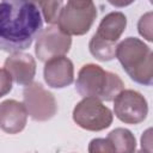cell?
<instances>
[{"instance_id":"obj_1","label":"cell","mask_w":153,"mask_h":153,"mask_svg":"<svg viewBox=\"0 0 153 153\" xmlns=\"http://www.w3.org/2000/svg\"><path fill=\"white\" fill-rule=\"evenodd\" d=\"M43 29L39 8L29 0H0V50L27 49Z\"/></svg>"},{"instance_id":"obj_2","label":"cell","mask_w":153,"mask_h":153,"mask_svg":"<svg viewBox=\"0 0 153 153\" xmlns=\"http://www.w3.org/2000/svg\"><path fill=\"white\" fill-rule=\"evenodd\" d=\"M116 57L126 73L137 84L151 86L153 82V53L136 37H127L117 44Z\"/></svg>"},{"instance_id":"obj_3","label":"cell","mask_w":153,"mask_h":153,"mask_svg":"<svg viewBox=\"0 0 153 153\" xmlns=\"http://www.w3.org/2000/svg\"><path fill=\"white\" fill-rule=\"evenodd\" d=\"M75 88L82 98L93 97L102 102H111L124 88V82L116 73L108 72L98 65L87 63L78 73Z\"/></svg>"},{"instance_id":"obj_4","label":"cell","mask_w":153,"mask_h":153,"mask_svg":"<svg viewBox=\"0 0 153 153\" xmlns=\"http://www.w3.org/2000/svg\"><path fill=\"white\" fill-rule=\"evenodd\" d=\"M96 18L97 8L93 0H67L56 25L69 36H81L88 32Z\"/></svg>"},{"instance_id":"obj_5","label":"cell","mask_w":153,"mask_h":153,"mask_svg":"<svg viewBox=\"0 0 153 153\" xmlns=\"http://www.w3.org/2000/svg\"><path fill=\"white\" fill-rule=\"evenodd\" d=\"M114 115L111 110L93 97H84L73 109V121L88 131H100L109 128Z\"/></svg>"},{"instance_id":"obj_6","label":"cell","mask_w":153,"mask_h":153,"mask_svg":"<svg viewBox=\"0 0 153 153\" xmlns=\"http://www.w3.org/2000/svg\"><path fill=\"white\" fill-rule=\"evenodd\" d=\"M23 104L27 115L38 122L53 118L57 112V103L54 94L39 82H31L23 91Z\"/></svg>"},{"instance_id":"obj_7","label":"cell","mask_w":153,"mask_h":153,"mask_svg":"<svg viewBox=\"0 0 153 153\" xmlns=\"http://www.w3.org/2000/svg\"><path fill=\"white\" fill-rule=\"evenodd\" d=\"M114 112L123 123L139 124L147 117L148 104L140 92L134 90H122L114 98Z\"/></svg>"},{"instance_id":"obj_8","label":"cell","mask_w":153,"mask_h":153,"mask_svg":"<svg viewBox=\"0 0 153 153\" xmlns=\"http://www.w3.org/2000/svg\"><path fill=\"white\" fill-rule=\"evenodd\" d=\"M72 45V38L53 24L42 31L36 37L35 54L39 61L45 62L55 56L66 55Z\"/></svg>"},{"instance_id":"obj_9","label":"cell","mask_w":153,"mask_h":153,"mask_svg":"<svg viewBox=\"0 0 153 153\" xmlns=\"http://www.w3.org/2000/svg\"><path fill=\"white\" fill-rule=\"evenodd\" d=\"M43 76L47 85L51 88H63L74 80L73 62L65 55L55 56L45 61Z\"/></svg>"},{"instance_id":"obj_10","label":"cell","mask_w":153,"mask_h":153,"mask_svg":"<svg viewBox=\"0 0 153 153\" xmlns=\"http://www.w3.org/2000/svg\"><path fill=\"white\" fill-rule=\"evenodd\" d=\"M4 67L12 76V80L20 86L31 84L36 75V61L26 53H12L5 60Z\"/></svg>"},{"instance_id":"obj_11","label":"cell","mask_w":153,"mask_h":153,"mask_svg":"<svg viewBox=\"0 0 153 153\" xmlns=\"http://www.w3.org/2000/svg\"><path fill=\"white\" fill-rule=\"evenodd\" d=\"M27 122V111L23 103L6 99L0 103V129L7 134L20 133Z\"/></svg>"},{"instance_id":"obj_12","label":"cell","mask_w":153,"mask_h":153,"mask_svg":"<svg viewBox=\"0 0 153 153\" xmlns=\"http://www.w3.org/2000/svg\"><path fill=\"white\" fill-rule=\"evenodd\" d=\"M126 27L127 17L122 12H110L100 20L94 36L103 41L117 43Z\"/></svg>"},{"instance_id":"obj_13","label":"cell","mask_w":153,"mask_h":153,"mask_svg":"<svg viewBox=\"0 0 153 153\" xmlns=\"http://www.w3.org/2000/svg\"><path fill=\"white\" fill-rule=\"evenodd\" d=\"M106 139L111 143L114 152L130 153L136 149V139L131 131L126 128H116L111 130Z\"/></svg>"},{"instance_id":"obj_14","label":"cell","mask_w":153,"mask_h":153,"mask_svg":"<svg viewBox=\"0 0 153 153\" xmlns=\"http://www.w3.org/2000/svg\"><path fill=\"white\" fill-rule=\"evenodd\" d=\"M116 48H117V43L103 41L98 37H96L94 35L92 36V38L90 39V43H88V49H90V53L92 54V56H94L98 61H102V62L111 61L112 59H115L116 57Z\"/></svg>"},{"instance_id":"obj_15","label":"cell","mask_w":153,"mask_h":153,"mask_svg":"<svg viewBox=\"0 0 153 153\" xmlns=\"http://www.w3.org/2000/svg\"><path fill=\"white\" fill-rule=\"evenodd\" d=\"M33 2L41 11L43 19L53 25L57 23L60 12L65 5V0H29Z\"/></svg>"},{"instance_id":"obj_16","label":"cell","mask_w":153,"mask_h":153,"mask_svg":"<svg viewBox=\"0 0 153 153\" xmlns=\"http://www.w3.org/2000/svg\"><path fill=\"white\" fill-rule=\"evenodd\" d=\"M137 30H139V33L146 38L147 41L152 42V13L148 12L146 14H143L139 23H137Z\"/></svg>"},{"instance_id":"obj_17","label":"cell","mask_w":153,"mask_h":153,"mask_svg":"<svg viewBox=\"0 0 153 153\" xmlns=\"http://www.w3.org/2000/svg\"><path fill=\"white\" fill-rule=\"evenodd\" d=\"M88 152L90 153H97V152L111 153L114 152V148L108 139H93L88 145Z\"/></svg>"},{"instance_id":"obj_18","label":"cell","mask_w":153,"mask_h":153,"mask_svg":"<svg viewBox=\"0 0 153 153\" xmlns=\"http://www.w3.org/2000/svg\"><path fill=\"white\" fill-rule=\"evenodd\" d=\"M12 76L5 68H0V98L12 90Z\"/></svg>"},{"instance_id":"obj_19","label":"cell","mask_w":153,"mask_h":153,"mask_svg":"<svg viewBox=\"0 0 153 153\" xmlns=\"http://www.w3.org/2000/svg\"><path fill=\"white\" fill-rule=\"evenodd\" d=\"M135 0H108V2L115 7H126L133 4Z\"/></svg>"}]
</instances>
